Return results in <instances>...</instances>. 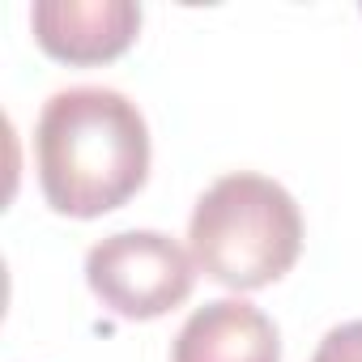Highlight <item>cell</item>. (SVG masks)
Returning a JSON list of instances; mask_svg holds the SVG:
<instances>
[{
  "instance_id": "obj_4",
  "label": "cell",
  "mask_w": 362,
  "mask_h": 362,
  "mask_svg": "<svg viewBox=\"0 0 362 362\" xmlns=\"http://www.w3.org/2000/svg\"><path fill=\"white\" fill-rule=\"evenodd\" d=\"M35 43L60 64H107L136 43L141 5L132 0H39Z\"/></svg>"
},
{
  "instance_id": "obj_2",
  "label": "cell",
  "mask_w": 362,
  "mask_h": 362,
  "mask_svg": "<svg viewBox=\"0 0 362 362\" xmlns=\"http://www.w3.org/2000/svg\"><path fill=\"white\" fill-rule=\"evenodd\" d=\"M192 260L226 290L281 281L303 252L298 201L269 175L230 170L201 192L188 222Z\"/></svg>"
},
{
  "instance_id": "obj_5",
  "label": "cell",
  "mask_w": 362,
  "mask_h": 362,
  "mask_svg": "<svg viewBox=\"0 0 362 362\" xmlns=\"http://www.w3.org/2000/svg\"><path fill=\"white\" fill-rule=\"evenodd\" d=\"M170 362H281V337L256 303L214 298L184 320Z\"/></svg>"
},
{
  "instance_id": "obj_3",
  "label": "cell",
  "mask_w": 362,
  "mask_h": 362,
  "mask_svg": "<svg viewBox=\"0 0 362 362\" xmlns=\"http://www.w3.org/2000/svg\"><path fill=\"white\" fill-rule=\"evenodd\" d=\"M86 286L119 320H158L197 286V260L162 230H119L86 252Z\"/></svg>"
},
{
  "instance_id": "obj_1",
  "label": "cell",
  "mask_w": 362,
  "mask_h": 362,
  "mask_svg": "<svg viewBox=\"0 0 362 362\" xmlns=\"http://www.w3.org/2000/svg\"><path fill=\"white\" fill-rule=\"evenodd\" d=\"M35 166L43 201L56 214L103 218L145 188L149 124L119 90H56L35 124Z\"/></svg>"
},
{
  "instance_id": "obj_6",
  "label": "cell",
  "mask_w": 362,
  "mask_h": 362,
  "mask_svg": "<svg viewBox=\"0 0 362 362\" xmlns=\"http://www.w3.org/2000/svg\"><path fill=\"white\" fill-rule=\"evenodd\" d=\"M311 362H362V320L328 328L324 341L315 345Z\"/></svg>"
}]
</instances>
